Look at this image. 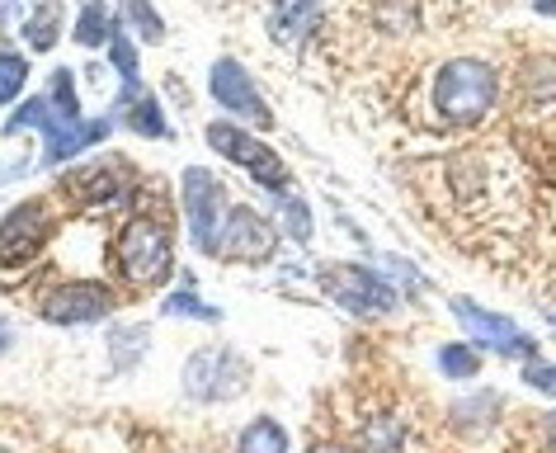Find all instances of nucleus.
<instances>
[{
	"instance_id": "obj_1",
	"label": "nucleus",
	"mask_w": 556,
	"mask_h": 453,
	"mask_svg": "<svg viewBox=\"0 0 556 453\" xmlns=\"http://www.w3.org/2000/svg\"><path fill=\"white\" fill-rule=\"evenodd\" d=\"M429 104L443 123L453 128H471L500 104V72L481 58H457L448 66H439L434 86H429Z\"/></svg>"
},
{
	"instance_id": "obj_2",
	"label": "nucleus",
	"mask_w": 556,
	"mask_h": 453,
	"mask_svg": "<svg viewBox=\"0 0 556 453\" xmlns=\"http://www.w3.org/2000/svg\"><path fill=\"white\" fill-rule=\"evenodd\" d=\"M170 265H175V255H170L165 227L151 223V217H132L128 231H123V241H118V269L128 274L132 284L151 288V284L170 279Z\"/></svg>"
},
{
	"instance_id": "obj_3",
	"label": "nucleus",
	"mask_w": 556,
	"mask_h": 453,
	"mask_svg": "<svg viewBox=\"0 0 556 453\" xmlns=\"http://www.w3.org/2000/svg\"><path fill=\"white\" fill-rule=\"evenodd\" d=\"M453 317L463 322V331L477 350H491V354H500V360H523V364L538 360V340H528L519 326H514L509 317H500V312H485L481 302L453 298Z\"/></svg>"
},
{
	"instance_id": "obj_4",
	"label": "nucleus",
	"mask_w": 556,
	"mask_h": 453,
	"mask_svg": "<svg viewBox=\"0 0 556 453\" xmlns=\"http://www.w3.org/2000/svg\"><path fill=\"white\" fill-rule=\"evenodd\" d=\"M321 288L330 302H340L344 312H358V317H378V312L396 307V288L368 265H330L321 269Z\"/></svg>"
},
{
	"instance_id": "obj_5",
	"label": "nucleus",
	"mask_w": 556,
	"mask_h": 453,
	"mask_svg": "<svg viewBox=\"0 0 556 453\" xmlns=\"http://www.w3.org/2000/svg\"><path fill=\"white\" fill-rule=\"evenodd\" d=\"M185 213H189V237L203 255H222V231H227V194L207 171H185Z\"/></svg>"
},
{
	"instance_id": "obj_6",
	"label": "nucleus",
	"mask_w": 556,
	"mask_h": 453,
	"mask_svg": "<svg viewBox=\"0 0 556 453\" xmlns=\"http://www.w3.org/2000/svg\"><path fill=\"white\" fill-rule=\"evenodd\" d=\"M207 147L222 151V156L236 161V166H245L264 189H269V194H288V189H293V180H288V171H283V161H278L264 142H255L250 133H241L236 123H213V128H207Z\"/></svg>"
},
{
	"instance_id": "obj_7",
	"label": "nucleus",
	"mask_w": 556,
	"mask_h": 453,
	"mask_svg": "<svg viewBox=\"0 0 556 453\" xmlns=\"http://www.w3.org/2000/svg\"><path fill=\"white\" fill-rule=\"evenodd\" d=\"M245 388V364L236 360V350H199L185 364V392L199 402H227Z\"/></svg>"
},
{
	"instance_id": "obj_8",
	"label": "nucleus",
	"mask_w": 556,
	"mask_h": 453,
	"mask_svg": "<svg viewBox=\"0 0 556 453\" xmlns=\"http://www.w3.org/2000/svg\"><path fill=\"white\" fill-rule=\"evenodd\" d=\"M43 312L48 322H58V326H80V322H100L114 312V293H109L104 284H86V279H76V284H58L52 293H43Z\"/></svg>"
},
{
	"instance_id": "obj_9",
	"label": "nucleus",
	"mask_w": 556,
	"mask_h": 453,
	"mask_svg": "<svg viewBox=\"0 0 556 453\" xmlns=\"http://www.w3.org/2000/svg\"><path fill=\"white\" fill-rule=\"evenodd\" d=\"M213 100L227 109V114L236 118H245V123H255V128H269L274 114H269V104L260 100V90H255V80L245 76V66H236V62H217L213 66Z\"/></svg>"
},
{
	"instance_id": "obj_10",
	"label": "nucleus",
	"mask_w": 556,
	"mask_h": 453,
	"mask_svg": "<svg viewBox=\"0 0 556 453\" xmlns=\"http://www.w3.org/2000/svg\"><path fill=\"white\" fill-rule=\"evenodd\" d=\"M43 241H48V209L43 203H20L0 223V265H24V260L43 251Z\"/></svg>"
},
{
	"instance_id": "obj_11",
	"label": "nucleus",
	"mask_w": 556,
	"mask_h": 453,
	"mask_svg": "<svg viewBox=\"0 0 556 453\" xmlns=\"http://www.w3.org/2000/svg\"><path fill=\"white\" fill-rule=\"evenodd\" d=\"M274 246H278V231L274 223H264V217L255 209H231L227 213V231H222V251L236 255V260H245V265H264V260L274 255Z\"/></svg>"
},
{
	"instance_id": "obj_12",
	"label": "nucleus",
	"mask_w": 556,
	"mask_h": 453,
	"mask_svg": "<svg viewBox=\"0 0 556 453\" xmlns=\"http://www.w3.org/2000/svg\"><path fill=\"white\" fill-rule=\"evenodd\" d=\"M236 453H288V430L269 416L250 420L241 430V444H236Z\"/></svg>"
},
{
	"instance_id": "obj_13",
	"label": "nucleus",
	"mask_w": 556,
	"mask_h": 453,
	"mask_svg": "<svg viewBox=\"0 0 556 453\" xmlns=\"http://www.w3.org/2000/svg\"><path fill=\"white\" fill-rule=\"evenodd\" d=\"M66 189H72L76 199H86V203H104V199H118V189H123V180L109 166H100V171H86V175H72L66 180Z\"/></svg>"
},
{
	"instance_id": "obj_14",
	"label": "nucleus",
	"mask_w": 556,
	"mask_h": 453,
	"mask_svg": "<svg viewBox=\"0 0 556 453\" xmlns=\"http://www.w3.org/2000/svg\"><path fill=\"white\" fill-rule=\"evenodd\" d=\"M358 449L364 453H401V420L396 416H372L358 435Z\"/></svg>"
},
{
	"instance_id": "obj_15",
	"label": "nucleus",
	"mask_w": 556,
	"mask_h": 453,
	"mask_svg": "<svg viewBox=\"0 0 556 453\" xmlns=\"http://www.w3.org/2000/svg\"><path fill=\"white\" fill-rule=\"evenodd\" d=\"M114 38V20H109V5H100V0H90L86 5V15H80L76 24V43L80 48H100Z\"/></svg>"
},
{
	"instance_id": "obj_16",
	"label": "nucleus",
	"mask_w": 556,
	"mask_h": 453,
	"mask_svg": "<svg viewBox=\"0 0 556 453\" xmlns=\"http://www.w3.org/2000/svg\"><path fill=\"white\" fill-rule=\"evenodd\" d=\"M58 24H62V5L52 0V5H38L34 20L24 24V38H29L34 52H48L52 43H58Z\"/></svg>"
},
{
	"instance_id": "obj_17",
	"label": "nucleus",
	"mask_w": 556,
	"mask_h": 453,
	"mask_svg": "<svg viewBox=\"0 0 556 453\" xmlns=\"http://www.w3.org/2000/svg\"><path fill=\"white\" fill-rule=\"evenodd\" d=\"M439 368H443V378L467 382V378L481 374V354H477V345H443L439 350Z\"/></svg>"
},
{
	"instance_id": "obj_18",
	"label": "nucleus",
	"mask_w": 556,
	"mask_h": 453,
	"mask_svg": "<svg viewBox=\"0 0 556 453\" xmlns=\"http://www.w3.org/2000/svg\"><path fill=\"white\" fill-rule=\"evenodd\" d=\"M29 80V62L20 52H0V104H10Z\"/></svg>"
},
{
	"instance_id": "obj_19",
	"label": "nucleus",
	"mask_w": 556,
	"mask_h": 453,
	"mask_svg": "<svg viewBox=\"0 0 556 453\" xmlns=\"http://www.w3.org/2000/svg\"><path fill=\"white\" fill-rule=\"evenodd\" d=\"M128 128L142 133V137H165V133H170V128H165V118H161V109H156V100H137L128 109Z\"/></svg>"
},
{
	"instance_id": "obj_20",
	"label": "nucleus",
	"mask_w": 556,
	"mask_h": 453,
	"mask_svg": "<svg viewBox=\"0 0 556 453\" xmlns=\"http://www.w3.org/2000/svg\"><path fill=\"white\" fill-rule=\"evenodd\" d=\"M278 213H283V223H288V231H293L298 241L312 237V213H307V203H302V199L278 194Z\"/></svg>"
},
{
	"instance_id": "obj_21",
	"label": "nucleus",
	"mask_w": 556,
	"mask_h": 453,
	"mask_svg": "<svg viewBox=\"0 0 556 453\" xmlns=\"http://www.w3.org/2000/svg\"><path fill=\"white\" fill-rule=\"evenodd\" d=\"M312 5H316V0H278L274 29H278V34H293V29H302V20L312 15Z\"/></svg>"
},
{
	"instance_id": "obj_22",
	"label": "nucleus",
	"mask_w": 556,
	"mask_h": 453,
	"mask_svg": "<svg viewBox=\"0 0 556 453\" xmlns=\"http://www.w3.org/2000/svg\"><path fill=\"white\" fill-rule=\"evenodd\" d=\"M161 312H170V317H203V322H217V307H203L193 293H175L161 302Z\"/></svg>"
},
{
	"instance_id": "obj_23",
	"label": "nucleus",
	"mask_w": 556,
	"mask_h": 453,
	"mask_svg": "<svg viewBox=\"0 0 556 453\" xmlns=\"http://www.w3.org/2000/svg\"><path fill=\"white\" fill-rule=\"evenodd\" d=\"M523 382H528L533 392L556 397V364H547V360H528V364H523Z\"/></svg>"
},
{
	"instance_id": "obj_24",
	"label": "nucleus",
	"mask_w": 556,
	"mask_h": 453,
	"mask_svg": "<svg viewBox=\"0 0 556 453\" xmlns=\"http://www.w3.org/2000/svg\"><path fill=\"white\" fill-rule=\"evenodd\" d=\"M48 100L58 104L66 118H80V104H76V90H72V72H58V76H52V95H48Z\"/></svg>"
},
{
	"instance_id": "obj_25",
	"label": "nucleus",
	"mask_w": 556,
	"mask_h": 453,
	"mask_svg": "<svg viewBox=\"0 0 556 453\" xmlns=\"http://www.w3.org/2000/svg\"><path fill=\"white\" fill-rule=\"evenodd\" d=\"M128 15L137 20V29H142L147 43H161V20L151 15V5H147V0H128Z\"/></svg>"
},
{
	"instance_id": "obj_26",
	"label": "nucleus",
	"mask_w": 556,
	"mask_h": 453,
	"mask_svg": "<svg viewBox=\"0 0 556 453\" xmlns=\"http://www.w3.org/2000/svg\"><path fill=\"white\" fill-rule=\"evenodd\" d=\"M114 66L123 72V80H128V86H137V52H132L128 38H118V34H114Z\"/></svg>"
},
{
	"instance_id": "obj_27",
	"label": "nucleus",
	"mask_w": 556,
	"mask_h": 453,
	"mask_svg": "<svg viewBox=\"0 0 556 453\" xmlns=\"http://www.w3.org/2000/svg\"><path fill=\"white\" fill-rule=\"evenodd\" d=\"M10 345H15V326H10L5 317H0V354H5Z\"/></svg>"
},
{
	"instance_id": "obj_28",
	"label": "nucleus",
	"mask_w": 556,
	"mask_h": 453,
	"mask_svg": "<svg viewBox=\"0 0 556 453\" xmlns=\"http://www.w3.org/2000/svg\"><path fill=\"white\" fill-rule=\"evenodd\" d=\"M533 10L538 15H556V0H533Z\"/></svg>"
},
{
	"instance_id": "obj_29",
	"label": "nucleus",
	"mask_w": 556,
	"mask_h": 453,
	"mask_svg": "<svg viewBox=\"0 0 556 453\" xmlns=\"http://www.w3.org/2000/svg\"><path fill=\"white\" fill-rule=\"evenodd\" d=\"M547 435H552V444H556V411H552V416H547Z\"/></svg>"
},
{
	"instance_id": "obj_30",
	"label": "nucleus",
	"mask_w": 556,
	"mask_h": 453,
	"mask_svg": "<svg viewBox=\"0 0 556 453\" xmlns=\"http://www.w3.org/2000/svg\"><path fill=\"white\" fill-rule=\"evenodd\" d=\"M312 453H344V449H312Z\"/></svg>"
},
{
	"instance_id": "obj_31",
	"label": "nucleus",
	"mask_w": 556,
	"mask_h": 453,
	"mask_svg": "<svg viewBox=\"0 0 556 453\" xmlns=\"http://www.w3.org/2000/svg\"><path fill=\"white\" fill-rule=\"evenodd\" d=\"M552 322H556V317H552Z\"/></svg>"
}]
</instances>
